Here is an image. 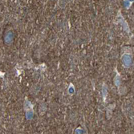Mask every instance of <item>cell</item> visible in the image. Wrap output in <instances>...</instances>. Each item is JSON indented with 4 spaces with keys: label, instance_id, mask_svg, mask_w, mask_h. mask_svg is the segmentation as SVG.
<instances>
[{
    "label": "cell",
    "instance_id": "6da1fadb",
    "mask_svg": "<svg viewBox=\"0 0 134 134\" xmlns=\"http://www.w3.org/2000/svg\"><path fill=\"white\" fill-rule=\"evenodd\" d=\"M121 59H122V63L125 65V67L129 68L132 65V56L130 54H124L122 58H121Z\"/></svg>",
    "mask_w": 134,
    "mask_h": 134
},
{
    "label": "cell",
    "instance_id": "7a4b0ae2",
    "mask_svg": "<svg viewBox=\"0 0 134 134\" xmlns=\"http://www.w3.org/2000/svg\"><path fill=\"white\" fill-rule=\"evenodd\" d=\"M12 38H13V36H12V34L10 32H7L6 34V36L4 37V40H5V41H6L7 43H11Z\"/></svg>",
    "mask_w": 134,
    "mask_h": 134
},
{
    "label": "cell",
    "instance_id": "3957f363",
    "mask_svg": "<svg viewBox=\"0 0 134 134\" xmlns=\"http://www.w3.org/2000/svg\"><path fill=\"white\" fill-rule=\"evenodd\" d=\"M120 76H119V74H117V76L115 77V83H116V85H117V86H119L120 85Z\"/></svg>",
    "mask_w": 134,
    "mask_h": 134
},
{
    "label": "cell",
    "instance_id": "277c9868",
    "mask_svg": "<svg viewBox=\"0 0 134 134\" xmlns=\"http://www.w3.org/2000/svg\"><path fill=\"white\" fill-rule=\"evenodd\" d=\"M102 92H103V96H104V99L105 100L106 96H107V93H108L107 89H106V87H105V85H104V88H103V89H102Z\"/></svg>",
    "mask_w": 134,
    "mask_h": 134
}]
</instances>
